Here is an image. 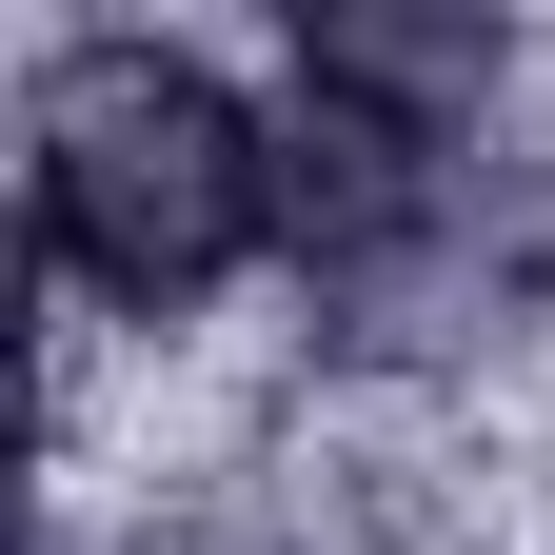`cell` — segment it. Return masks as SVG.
<instances>
[{
    "mask_svg": "<svg viewBox=\"0 0 555 555\" xmlns=\"http://www.w3.org/2000/svg\"><path fill=\"white\" fill-rule=\"evenodd\" d=\"M21 278L80 318H219L238 278H298V119L219 40L80 21L21 60Z\"/></svg>",
    "mask_w": 555,
    "mask_h": 555,
    "instance_id": "obj_1",
    "label": "cell"
},
{
    "mask_svg": "<svg viewBox=\"0 0 555 555\" xmlns=\"http://www.w3.org/2000/svg\"><path fill=\"white\" fill-rule=\"evenodd\" d=\"M278 119H318V139H476V119H516V21L496 0H298L278 21Z\"/></svg>",
    "mask_w": 555,
    "mask_h": 555,
    "instance_id": "obj_3",
    "label": "cell"
},
{
    "mask_svg": "<svg viewBox=\"0 0 555 555\" xmlns=\"http://www.w3.org/2000/svg\"><path fill=\"white\" fill-rule=\"evenodd\" d=\"M555 318V139H318L298 119V337L337 377H476Z\"/></svg>",
    "mask_w": 555,
    "mask_h": 555,
    "instance_id": "obj_2",
    "label": "cell"
}]
</instances>
